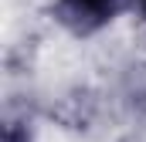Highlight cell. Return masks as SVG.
I'll list each match as a JSON object with an SVG mask.
<instances>
[{
    "mask_svg": "<svg viewBox=\"0 0 146 142\" xmlns=\"http://www.w3.org/2000/svg\"><path fill=\"white\" fill-rule=\"evenodd\" d=\"M126 10H129V0H51L48 17L68 37L92 41L115 27Z\"/></svg>",
    "mask_w": 146,
    "mask_h": 142,
    "instance_id": "6da1fadb",
    "label": "cell"
},
{
    "mask_svg": "<svg viewBox=\"0 0 146 142\" xmlns=\"http://www.w3.org/2000/svg\"><path fill=\"white\" fill-rule=\"evenodd\" d=\"M3 142H34V132L27 122H7L3 125Z\"/></svg>",
    "mask_w": 146,
    "mask_h": 142,
    "instance_id": "7a4b0ae2",
    "label": "cell"
},
{
    "mask_svg": "<svg viewBox=\"0 0 146 142\" xmlns=\"http://www.w3.org/2000/svg\"><path fill=\"white\" fill-rule=\"evenodd\" d=\"M129 10H133V14L146 24V0H129Z\"/></svg>",
    "mask_w": 146,
    "mask_h": 142,
    "instance_id": "3957f363",
    "label": "cell"
}]
</instances>
